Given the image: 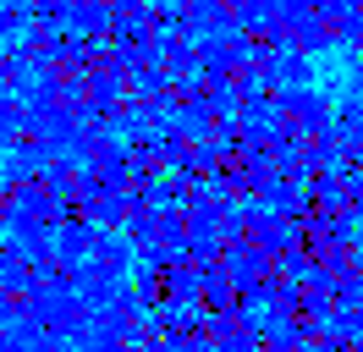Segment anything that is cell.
<instances>
[{"label": "cell", "mask_w": 363, "mask_h": 352, "mask_svg": "<svg viewBox=\"0 0 363 352\" xmlns=\"http://www.w3.org/2000/svg\"><path fill=\"white\" fill-rule=\"evenodd\" d=\"M264 77L275 83V94H281V88H314V61L297 55V50H275Z\"/></svg>", "instance_id": "cell-1"}, {"label": "cell", "mask_w": 363, "mask_h": 352, "mask_svg": "<svg viewBox=\"0 0 363 352\" xmlns=\"http://www.w3.org/2000/svg\"><path fill=\"white\" fill-rule=\"evenodd\" d=\"M99 264H105V270H121V264H127V248H121V242H105V248H99Z\"/></svg>", "instance_id": "cell-4"}, {"label": "cell", "mask_w": 363, "mask_h": 352, "mask_svg": "<svg viewBox=\"0 0 363 352\" xmlns=\"http://www.w3.org/2000/svg\"><path fill=\"white\" fill-rule=\"evenodd\" d=\"M67 242H72V248H89V242H94V231H83V226H72V231H67Z\"/></svg>", "instance_id": "cell-7"}, {"label": "cell", "mask_w": 363, "mask_h": 352, "mask_svg": "<svg viewBox=\"0 0 363 352\" xmlns=\"http://www.w3.org/2000/svg\"><path fill=\"white\" fill-rule=\"evenodd\" d=\"M352 94L363 99V55H352Z\"/></svg>", "instance_id": "cell-8"}, {"label": "cell", "mask_w": 363, "mask_h": 352, "mask_svg": "<svg viewBox=\"0 0 363 352\" xmlns=\"http://www.w3.org/2000/svg\"><path fill=\"white\" fill-rule=\"evenodd\" d=\"M155 242L165 253H182V248H187V220H182V209H160L155 215Z\"/></svg>", "instance_id": "cell-3"}, {"label": "cell", "mask_w": 363, "mask_h": 352, "mask_svg": "<svg viewBox=\"0 0 363 352\" xmlns=\"http://www.w3.org/2000/svg\"><path fill=\"white\" fill-rule=\"evenodd\" d=\"M160 72H165L171 83H182L187 72H199V55H193V44L177 39V33H160Z\"/></svg>", "instance_id": "cell-2"}, {"label": "cell", "mask_w": 363, "mask_h": 352, "mask_svg": "<svg viewBox=\"0 0 363 352\" xmlns=\"http://www.w3.org/2000/svg\"><path fill=\"white\" fill-rule=\"evenodd\" d=\"M77 22H83V28H105V6H83Z\"/></svg>", "instance_id": "cell-5"}, {"label": "cell", "mask_w": 363, "mask_h": 352, "mask_svg": "<svg viewBox=\"0 0 363 352\" xmlns=\"http://www.w3.org/2000/svg\"><path fill=\"white\" fill-rule=\"evenodd\" d=\"M116 22H133L138 28V22H149V11H143V6H116Z\"/></svg>", "instance_id": "cell-6"}]
</instances>
